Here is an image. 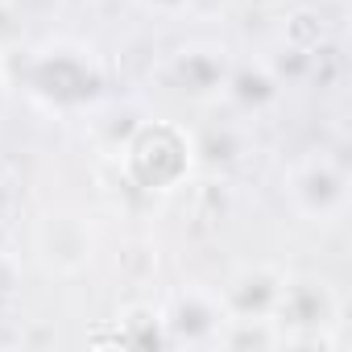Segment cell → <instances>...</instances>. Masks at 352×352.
Segmentation results:
<instances>
[{"instance_id":"obj_12","label":"cell","mask_w":352,"mask_h":352,"mask_svg":"<svg viewBox=\"0 0 352 352\" xmlns=\"http://www.w3.org/2000/svg\"><path fill=\"white\" fill-rule=\"evenodd\" d=\"M133 5L141 13H149V17H183L195 0H133Z\"/></svg>"},{"instance_id":"obj_9","label":"cell","mask_w":352,"mask_h":352,"mask_svg":"<svg viewBox=\"0 0 352 352\" xmlns=\"http://www.w3.org/2000/svg\"><path fill=\"white\" fill-rule=\"evenodd\" d=\"M42 253H46V261L58 265V270H79V265H87V257H91V232H87V224H83L79 216H67V212L50 216V220L42 224Z\"/></svg>"},{"instance_id":"obj_11","label":"cell","mask_w":352,"mask_h":352,"mask_svg":"<svg viewBox=\"0 0 352 352\" xmlns=\"http://www.w3.org/2000/svg\"><path fill=\"white\" fill-rule=\"evenodd\" d=\"M21 38H25V30H21L17 9L9 5V0H0V58L17 54V50H21Z\"/></svg>"},{"instance_id":"obj_6","label":"cell","mask_w":352,"mask_h":352,"mask_svg":"<svg viewBox=\"0 0 352 352\" xmlns=\"http://www.w3.org/2000/svg\"><path fill=\"white\" fill-rule=\"evenodd\" d=\"M224 323H228V307L220 290H204V286H187L162 311L166 344H220Z\"/></svg>"},{"instance_id":"obj_5","label":"cell","mask_w":352,"mask_h":352,"mask_svg":"<svg viewBox=\"0 0 352 352\" xmlns=\"http://www.w3.org/2000/svg\"><path fill=\"white\" fill-rule=\"evenodd\" d=\"M232 71V50L212 38H195L179 50H170L162 63V83L191 104H216L224 96Z\"/></svg>"},{"instance_id":"obj_1","label":"cell","mask_w":352,"mask_h":352,"mask_svg":"<svg viewBox=\"0 0 352 352\" xmlns=\"http://www.w3.org/2000/svg\"><path fill=\"white\" fill-rule=\"evenodd\" d=\"M13 83L30 100H38L42 108L79 112V108H91L104 96V67L83 42L58 38V42H42V46L25 50L21 63L9 71V87Z\"/></svg>"},{"instance_id":"obj_3","label":"cell","mask_w":352,"mask_h":352,"mask_svg":"<svg viewBox=\"0 0 352 352\" xmlns=\"http://www.w3.org/2000/svg\"><path fill=\"white\" fill-rule=\"evenodd\" d=\"M282 195L294 208V216H302L307 224H323V228L344 224V216L352 208L348 166L327 149H311L290 162L286 179H282Z\"/></svg>"},{"instance_id":"obj_10","label":"cell","mask_w":352,"mask_h":352,"mask_svg":"<svg viewBox=\"0 0 352 352\" xmlns=\"http://www.w3.org/2000/svg\"><path fill=\"white\" fill-rule=\"evenodd\" d=\"M120 344H133V348H153V344H166V327H162V311L153 307H133L124 315V331L116 336Z\"/></svg>"},{"instance_id":"obj_13","label":"cell","mask_w":352,"mask_h":352,"mask_svg":"<svg viewBox=\"0 0 352 352\" xmlns=\"http://www.w3.org/2000/svg\"><path fill=\"white\" fill-rule=\"evenodd\" d=\"M5 96H9V71H5V58H0V104H5Z\"/></svg>"},{"instance_id":"obj_7","label":"cell","mask_w":352,"mask_h":352,"mask_svg":"<svg viewBox=\"0 0 352 352\" xmlns=\"http://www.w3.org/2000/svg\"><path fill=\"white\" fill-rule=\"evenodd\" d=\"M282 286H286V274L270 270V265H253V270H241L224 290V307H228V319H265L274 323V307L282 298Z\"/></svg>"},{"instance_id":"obj_8","label":"cell","mask_w":352,"mask_h":352,"mask_svg":"<svg viewBox=\"0 0 352 352\" xmlns=\"http://www.w3.org/2000/svg\"><path fill=\"white\" fill-rule=\"evenodd\" d=\"M220 100L228 108H236L241 116H261L265 108H274L282 100V79L274 75L270 58H253V63L232 58V71H228V83H224Z\"/></svg>"},{"instance_id":"obj_4","label":"cell","mask_w":352,"mask_h":352,"mask_svg":"<svg viewBox=\"0 0 352 352\" xmlns=\"http://www.w3.org/2000/svg\"><path fill=\"white\" fill-rule=\"evenodd\" d=\"M340 319V298L331 282L298 274L286 278L282 298L274 307V331L278 344H327V331Z\"/></svg>"},{"instance_id":"obj_2","label":"cell","mask_w":352,"mask_h":352,"mask_svg":"<svg viewBox=\"0 0 352 352\" xmlns=\"http://www.w3.org/2000/svg\"><path fill=\"white\" fill-rule=\"evenodd\" d=\"M120 162L133 187L149 195H166L187 183L195 166V137L174 120H141L133 137L120 145Z\"/></svg>"},{"instance_id":"obj_14","label":"cell","mask_w":352,"mask_h":352,"mask_svg":"<svg viewBox=\"0 0 352 352\" xmlns=\"http://www.w3.org/2000/svg\"><path fill=\"white\" fill-rule=\"evenodd\" d=\"M0 265H5V236H0Z\"/></svg>"}]
</instances>
